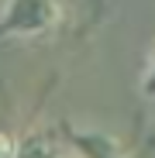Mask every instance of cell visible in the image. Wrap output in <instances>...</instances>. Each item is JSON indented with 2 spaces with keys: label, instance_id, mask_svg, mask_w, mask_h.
<instances>
[{
  "label": "cell",
  "instance_id": "cell-1",
  "mask_svg": "<svg viewBox=\"0 0 155 158\" xmlns=\"http://www.w3.org/2000/svg\"><path fill=\"white\" fill-rule=\"evenodd\" d=\"M55 21H59L55 0H11L4 24L14 35H38V31H48Z\"/></svg>",
  "mask_w": 155,
  "mask_h": 158
},
{
  "label": "cell",
  "instance_id": "cell-2",
  "mask_svg": "<svg viewBox=\"0 0 155 158\" xmlns=\"http://www.w3.org/2000/svg\"><path fill=\"white\" fill-rule=\"evenodd\" d=\"M11 158H69V155H66V148H59L48 138H28V141L14 144Z\"/></svg>",
  "mask_w": 155,
  "mask_h": 158
},
{
  "label": "cell",
  "instance_id": "cell-3",
  "mask_svg": "<svg viewBox=\"0 0 155 158\" xmlns=\"http://www.w3.org/2000/svg\"><path fill=\"white\" fill-rule=\"evenodd\" d=\"M145 93H152V96H155V59H152V65H148V76H145Z\"/></svg>",
  "mask_w": 155,
  "mask_h": 158
}]
</instances>
